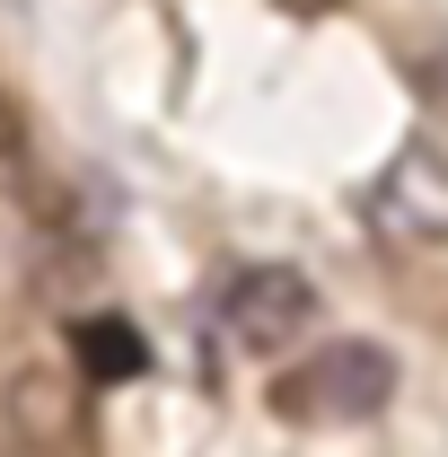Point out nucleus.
Wrapping results in <instances>:
<instances>
[{
	"label": "nucleus",
	"mask_w": 448,
	"mask_h": 457,
	"mask_svg": "<svg viewBox=\"0 0 448 457\" xmlns=\"http://www.w3.org/2000/svg\"><path fill=\"white\" fill-rule=\"evenodd\" d=\"M395 396V352L343 335L317 361H299L290 378H273V413L281 422H369Z\"/></svg>",
	"instance_id": "nucleus-1"
},
{
	"label": "nucleus",
	"mask_w": 448,
	"mask_h": 457,
	"mask_svg": "<svg viewBox=\"0 0 448 457\" xmlns=\"http://www.w3.org/2000/svg\"><path fill=\"white\" fill-rule=\"evenodd\" d=\"M0 413H9V431H18L36 457L79 449V440H88V370L27 361V370H9V387H0Z\"/></svg>",
	"instance_id": "nucleus-2"
},
{
	"label": "nucleus",
	"mask_w": 448,
	"mask_h": 457,
	"mask_svg": "<svg viewBox=\"0 0 448 457\" xmlns=\"http://www.w3.org/2000/svg\"><path fill=\"white\" fill-rule=\"evenodd\" d=\"M228 335L246 343V352H290V343L308 335V317H317V282L299 273V264H246L220 299Z\"/></svg>",
	"instance_id": "nucleus-3"
},
{
	"label": "nucleus",
	"mask_w": 448,
	"mask_h": 457,
	"mask_svg": "<svg viewBox=\"0 0 448 457\" xmlns=\"http://www.w3.org/2000/svg\"><path fill=\"white\" fill-rule=\"evenodd\" d=\"M79 361H88L97 387H123V378L150 370V343H141V326H123V317H88L79 326Z\"/></svg>",
	"instance_id": "nucleus-4"
},
{
	"label": "nucleus",
	"mask_w": 448,
	"mask_h": 457,
	"mask_svg": "<svg viewBox=\"0 0 448 457\" xmlns=\"http://www.w3.org/2000/svg\"><path fill=\"white\" fill-rule=\"evenodd\" d=\"M431 97H440V106H448V36H440V45H431Z\"/></svg>",
	"instance_id": "nucleus-5"
},
{
	"label": "nucleus",
	"mask_w": 448,
	"mask_h": 457,
	"mask_svg": "<svg viewBox=\"0 0 448 457\" xmlns=\"http://www.w3.org/2000/svg\"><path fill=\"white\" fill-rule=\"evenodd\" d=\"M281 9H290V18H317V9H335V0H281Z\"/></svg>",
	"instance_id": "nucleus-6"
},
{
	"label": "nucleus",
	"mask_w": 448,
	"mask_h": 457,
	"mask_svg": "<svg viewBox=\"0 0 448 457\" xmlns=\"http://www.w3.org/2000/svg\"><path fill=\"white\" fill-rule=\"evenodd\" d=\"M0 150H9V114H0Z\"/></svg>",
	"instance_id": "nucleus-7"
}]
</instances>
